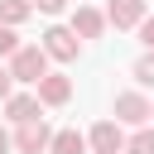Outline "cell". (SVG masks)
<instances>
[{"label": "cell", "instance_id": "7", "mask_svg": "<svg viewBox=\"0 0 154 154\" xmlns=\"http://www.w3.org/2000/svg\"><path fill=\"white\" fill-rule=\"evenodd\" d=\"M0 106H5V120H14V125H24V120H38V116H43V106L34 101V91H10Z\"/></svg>", "mask_w": 154, "mask_h": 154}, {"label": "cell", "instance_id": "8", "mask_svg": "<svg viewBox=\"0 0 154 154\" xmlns=\"http://www.w3.org/2000/svg\"><path fill=\"white\" fill-rule=\"evenodd\" d=\"M67 29L77 34V43H82V38H101V34H106V14L91 10V5H77V14H72Z\"/></svg>", "mask_w": 154, "mask_h": 154}, {"label": "cell", "instance_id": "16", "mask_svg": "<svg viewBox=\"0 0 154 154\" xmlns=\"http://www.w3.org/2000/svg\"><path fill=\"white\" fill-rule=\"evenodd\" d=\"M29 10H43V14H63L67 0H29Z\"/></svg>", "mask_w": 154, "mask_h": 154}, {"label": "cell", "instance_id": "3", "mask_svg": "<svg viewBox=\"0 0 154 154\" xmlns=\"http://www.w3.org/2000/svg\"><path fill=\"white\" fill-rule=\"evenodd\" d=\"M48 140H53V130H48V120L38 116V120H24V125L10 135V149H19V154H43Z\"/></svg>", "mask_w": 154, "mask_h": 154}, {"label": "cell", "instance_id": "15", "mask_svg": "<svg viewBox=\"0 0 154 154\" xmlns=\"http://www.w3.org/2000/svg\"><path fill=\"white\" fill-rule=\"evenodd\" d=\"M140 43H144V53H154V14L140 19Z\"/></svg>", "mask_w": 154, "mask_h": 154}, {"label": "cell", "instance_id": "2", "mask_svg": "<svg viewBox=\"0 0 154 154\" xmlns=\"http://www.w3.org/2000/svg\"><path fill=\"white\" fill-rule=\"evenodd\" d=\"M38 48H43V58H58V63H77V53H82V43H77V34L67 24H53Z\"/></svg>", "mask_w": 154, "mask_h": 154}, {"label": "cell", "instance_id": "6", "mask_svg": "<svg viewBox=\"0 0 154 154\" xmlns=\"http://www.w3.org/2000/svg\"><path fill=\"white\" fill-rule=\"evenodd\" d=\"M116 125H149V101L140 91H120L116 96Z\"/></svg>", "mask_w": 154, "mask_h": 154}, {"label": "cell", "instance_id": "1", "mask_svg": "<svg viewBox=\"0 0 154 154\" xmlns=\"http://www.w3.org/2000/svg\"><path fill=\"white\" fill-rule=\"evenodd\" d=\"M10 82H24V87H38V77H48V58L38 43H19V53L10 58Z\"/></svg>", "mask_w": 154, "mask_h": 154}, {"label": "cell", "instance_id": "10", "mask_svg": "<svg viewBox=\"0 0 154 154\" xmlns=\"http://www.w3.org/2000/svg\"><path fill=\"white\" fill-rule=\"evenodd\" d=\"M48 154H87V135H77V130H53Z\"/></svg>", "mask_w": 154, "mask_h": 154}, {"label": "cell", "instance_id": "11", "mask_svg": "<svg viewBox=\"0 0 154 154\" xmlns=\"http://www.w3.org/2000/svg\"><path fill=\"white\" fill-rule=\"evenodd\" d=\"M29 14H34L29 0H0V29H19Z\"/></svg>", "mask_w": 154, "mask_h": 154}, {"label": "cell", "instance_id": "14", "mask_svg": "<svg viewBox=\"0 0 154 154\" xmlns=\"http://www.w3.org/2000/svg\"><path fill=\"white\" fill-rule=\"evenodd\" d=\"M19 53V34L14 29H0V58H14Z\"/></svg>", "mask_w": 154, "mask_h": 154}, {"label": "cell", "instance_id": "4", "mask_svg": "<svg viewBox=\"0 0 154 154\" xmlns=\"http://www.w3.org/2000/svg\"><path fill=\"white\" fill-rule=\"evenodd\" d=\"M34 101H38V106H67V101H72V77H63V72H48V77H38V87H34Z\"/></svg>", "mask_w": 154, "mask_h": 154}, {"label": "cell", "instance_id": "5", "mask_svg": "<svg viewBox=\"0 0 154 154\" xmlns=\"http://www.w3.org/2000/svg\"><path fill=\"white\" fill-rule=\"evenodd\" d=\"M87 149H91V154H120V149H125V130H120L116 120H96L91 135H87Z\"/></svg>", "mask_w": 154, "mask_h": 154}, {"label": "cell", "instance_id": "13", "mask_svg": "<svg viewBox=\"0 0 154 154\" xmlns=\"http://www.w3.org/2000/svg\"><path fill=\"white\" fill-rule=\"evenodd\" d=\"M135 82H140V87H154V53H144V58L135 63Z\"/></svg>", "mask_w": 154, "mask_h": 154}, {"label": "cell", "instance_id": "18", "mask_svg": "<svg viewBox=\"0 0 154 154\" xmlns=\"http://www.w3.org/2000/svg\"><path fill=\"white\" fill-rule=\"evenodd\" d=\"M0 154H10V135L5 130H0Z\"/></svg>", "mask_w": 154, "mask_h": 154}, {"label": "cell", "instance_id": "17", "mask_svg": "<svg viewBox=\"0 0 154 154\" xmlns=\"http://www.w3.org/2000/svg\"><path fill=\"white\" fill-rule=\"evenodd\" d=\"M10 91H14V82H10V72H5V67H0V101H5V96H10Z\"/></svg>", "mask_w": 154, "mask_h": 154}, {"label": "cell", "instance_id": "12", "mask_svg": "<svg viewBox=\"0 0 154 154\" xmlns=\"http://www.w3.org/2000/svg\"><path fill=\"white\" fill-rule=\"evenodd\" d=\"M120 154H154V130H149V125H140V130L125 140V149H120Z\"/></svg>", "mask_w": 154, "mask_h": 154}, {"label": "cell", "instance_id": "9", "mask_svg": "<svg viewBox=\"0 0 154 154\" xmlns=\"http://www.w3.org/2000/svg\"><path fill=\"white\" fill-rule=\"evenodd\" d=\"M140 19H144V0H111L106 5V24H116V29H140Z\"/></svg>", "mask_w": 154, "mask_h": 154}, {"label": "cell", "instance_id": "19", "mask_svg": "<svg viewBox=\"0 0 154 154\" xmlns=\"http://www.w3.org/2000/svg\"><path fill=\"white\" fill-rule=\"evenodd\" d=\"M149 120H154V101H149Z\"/></svg>", "mask_w": 154, "mask_h": 154}]
</instances>
